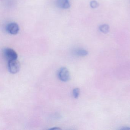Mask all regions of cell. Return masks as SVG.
Segmentation results:
<instances>
[{"label": "cell", "mask_w": 130, "mask_h": 130, "mask_svg": "<svg viewBox=\"0 0 130 130\" xmlns=\"http://www.w3.org/2000/svg\"><path fill=\"white\" fill-rule=\"evenodd\" d=\"M74 52L75 54L79 56H86L88 54V52L86 50L83 49H77L74 51Z\"/></svg>", "instance_id": "7"}, {"label": "cell", "mask_w": 130, "mask_h": 130, "mask_svg": "<svg viewBox=\"0 0 130 130\" xmlns=\"http://www.w3.org/2000/svg\"><path fill=\"white\" fill-rule=\"evenodd\" d=\"M7 31L12 35H16L19 33L20 27L17 23L15 22L9 23L6 27Z\"/></svg>", "instance_id": "4"}, {"label": "cell", "mask_w": 130, "mask_h": 130, "mask_svg": "<svg viewBox=\"0 0 130 130\" xmlns=\"http://www.w3.org/2000/svg\"><path fill=\"white\" fill-rule=\"evenodd\" d=\"M73 96L76 99H77L79 97L80 94V89L78 88H76L73 90Z\"/></svg>", "instance_id": "8"}, {"label": "cell", "mask_w": 130, "mask_h": 130, "mask_svg": "<svg viewBox=\"0 0 130 130\" xmlns=\"http://www.w3.org/2000/svg\"><path fill=\"white\" fill-rule=\"evenodd\" d=\"M120 129L122 130H130V127H122Z\"/></svg>", "instance_id": "10"}, {"label": "cell", "mask_w": 130, "mask_h": 130, "mask_svg": "<svg viewBox=\"0 0 130 130\" xmlns=\"http://www.w3.org/2000/svg\"><path fill=\"white\" fill-rule=\"evenodd\" d=\"M90 7L92 9H95L99 6V4L97 1H92L90 4Z\"/></svg>", "instance_id": "9"}, {"label": "cell", "mask_w": 130, "mask_h": 130, "mask_svg": "<svg viewBox=\"0 0 130 130\" xmlns=\"http://www.w3.org/2000/svg\"><path fill=\"white\" fill-rule=\"evenodd\" d=\"M56 5L60 9H68L70 7V0H57Z\"/></svg>", "instance_id": "5"}, {"label": "cell", "mask_w": 130, "mask_h": 130, "mask_svg": "<svg viewBox=\"0 0 130 130\" xmlns=\"http://www.w3.org/2000/svg\"><path fill=\"white\" fill-rule=\"evenodd\" d=\"M3 55L4 57L8 61L16 60L18 58V55L15 51L10 48H6L3 50Z\"/></svg>", "instance_id": "1"}, {"label": "cell", "mask_w": 130, "mask_h": 130, "mask_svg": "<svg viewBox=\"0 0 130 130\" xmlns=\"http://www.w3.org/2000/svg\"><path fill=\"white\" fill-rule=\"evenodd\" d=\"M20 68V63L17 59L9 61L8 69L11 73H17L19 71Z\"/></svg>", "instance_id": "2"}, {"label": "cell", "mask_w": 130, "mask_h": 130, "mask_svg": "<svg viewBox=\"0 0 130 130\" xmlns=\"http://www.w3.org/2000/svg\"><path fill=\"white\" fill-rule=\"evenodd\" d=\"M99 29L100 31L102 33L104 34H107L109 32V26L107 24H103L100 26Z\"/></svg>", "instance_id": "6"}, {"label": "cell", "mask_w": 130, "mask_h": 130, "mask_svg": "<svg viewBox=\"0 0 130 130\" xmlns=\"http://www.w3.org/2000/svg\"><path fill=\"white\" fill-rule=\"evenodd\" d=\"M59 79L63 82H67L70 79V74L67 68L65 67L61 68L58 72Z\"/></svg>", "instance_id": "3"}, {"label": "cell", "mask_w": 130, "mask_h": 130, "mask_svg": "<svg viewBox=\"0 0 130 130\" xmlns=\"http://www.w3.org/2000/svg\"><path fill=\"white\" fill-rule=\"evenodd\" d=\"M50 129H51V130H53V129H55V130H61V128H60L59 127H55L52 128H50Z\"/></svg>", "instance_id": "11"}]
</instances>
